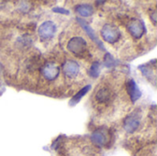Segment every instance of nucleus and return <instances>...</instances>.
I'll return each instance as SVG.
<instances>
[{"label":"nucleus","mask_w":157,"mask_h":156,"mask_svg":"<svg viewBox=\"0 0 157 156\" xmlns=\"http://www.w3.org/2000/svg\"><path fill=\"white\" fill-rule=\"evenodd\" d=\"M101 37L103 40L109 43H115L119 41L121 39V31L120 29L110 24H106L102 27L100 31Z\"/></svg>","instance_id":"nucleus-1"},{"label":"nucleus","mask_w":157,"mask_h":156,"mask_svg":"<svg viewBox=\"0 0 157 156\" xmlns=\"http://www.w3.org/2000/svg\"><path fill=\"white\" fill-rule=\"evenodd\" d=\"M67 49L75 55L82 56L86 51V42L82 37H74L69 40Z\"/></svg>","instance_id":"nucleus-2"},{"label":"nucleus","mask_w":157,"mask_h":156,"mask_svg":"<svg viewBox=\"0 0 157 156\" xmlns=\"http://www.w3.org/2000/svg\"><path fill=\"white\" fill-rule=\"evenodd\" d=\"M110 135L105 128H99L96 130L91 135L92 143L99 147H104L109 143Z\"/></svg>","instance_id":"nucleus-3"},{"label":"nucleus","mask_w":157,"mask_h":156,"mask_svg":"<svg viewBox=\"0 0 157 156\" xmlns=\"http://www.w3.org/2000/svg\"><path fill=\"white\" fill-rule=\"evenodd\" d=\"M40 72L46 80L53 81L59 76L60 72H61V68L58 64H56L54 63H45L41 67Z\"/></svg>","instance_id":"nucleus-4"},{"label":"nucleus","mask_w":157,"mask_h":156,"mask_svg":"<svg viewBox=\"0 0 157 156\" xmlns=\"http://www.w3.org/2000/svg\"><path fill=\"white\" fill-rule=\"evenodd\" d=\"M141 124V114L138 112H134L131 115H129L124 122H123V128L128 133H133L135 131L138 130Z\"/></svg>","instance_id":"nucleus-5"},{"label":"nucleus","mask_w":157,"mask_h":156,"mask_svg":"<svg viewBox=\"0 0 157 156\" xmlns=\"http://www.w3.org/2000/svg\"><path fill=\"white\" fill-rule=\"evenodd\" d=\"M128 30L135 39H141L145 32L144 23L138 18L132 19L128 24Z\"/></svg>","instance_id":"nucleus-6"},{"label":"nucleus","mask_w":157,"mask_h":156,"mask_svg":"<svg viewBox=\"0 0 157 156\" xmlns=\"http://www.w3.org/2000/svg\"><path fill=\"white\" fill-rule=\"evenodd\" d=\"M55 30H56L55 24L51 20H47L44 21L42 24H40L38 29V33L42 40H50L53 37Z\"/></svg>","instance_id":"nucleus-7"},{"label":"nucleus","mask_w":157,"mask_h":156,"mask_svg":"<svg viewBox=\"0 0 157 156\" xmlns=\"http://www.w3.org/2000/svg\"><path fill=\"white\" fill-rule=\"evenodd\" d=\"M63 71L66 77L68 78H75L80 71L79 64L75 61H67L63 65Z\"/></svg>","instance_id":"nucleus-8"},{"label":"nucleus","mask_w":157,"mask_h":156,"mask_svg":"<svg viewBox=\"0 0 157 156\" xmlns=\"http://www.w3.org/2000/svg\"><path fill=\"white\" fill-rule=\"evenodd\" d=\"M96 100L102 105H108L112 99V92L109 87H100L96 93Z\"/></svg>","instance_id":"nucleus-9"},{"label":"nucleus","mask_w":157,"mask_h":156,"mask_svg":"<svg viewBox=\"0 0 157 156\" xmlns=\"http://www.w3.org/2000/svg\"><path fill=\"white\" fill-rule=\"evenodd\" d=\"M127 92L132 99V102L137 101L141 97H142V92L139 89L137 84L135 83L134 80L131 79L128 83H127Z\"/></svg>","instance_id":"nucleus-10"},{"label":"nucleus","mask_w":157,"mask_h":156,"mask_svg":"<svg viewBox=\"0 0 157 156\" xmlns=\"http://www.w3.org/2000/svg\"><path fill=\"white\" fill-rule=\"evenodd\" d=\"M75 11L82 17H87L93 14V7L87 4H81L75 7Z\"/></svg>","instance_id":"nucleus-11"},{"label":"nucleus","mask_w":157,"mask_h":156,"mask_svg":"<svg viewBox=\"0 0 157 156\" xmlns=\"http://www.w3.org/2000/svg\"><path fill=\"white\" fill-rule=\"evenodd\" d=\"M89 90H90V86H85L84 88H82L78 93H76V94L72 97V99L70 100V106H75V105H76V104L81 100V98H82Z\"/></svg>","instance_id":"nucleus-12"},{"label":"nucleus","mask_w":157,"mask_h":156,"mask_svg":"<svg viewBox=\"0 0 157 156\" xmlns=\"http://www.w3.org/2000/svg\"><path fill=\"white\" fill-rule=\"evenodd\" d=\"M89 75L93 78H97L99 75V63L95 62L92 63L89 69Z\"/></svg>","instance_id":"nucleus-13"},{"label":"nucleus","mask_w":157,"mask_h":156,"mask_svg":"<svg viewBox=\"0 0 157 156\" xmlns=\"http://www.w3.org/2000/svg\"><path fill=\"white\" fill-rule=\"evenodd\" d=\"M105 63H106V65L108 67H110L111 65H113V58L110 54H107V56L105 57Z\"/></svg>","instance_id":"nucleus-14"},{"label":"nucleus","mask_w":157,"mask_h":156,"mask_svg":"<svg viewBox=\"0 0 157 156\" xmlns=\"http://www.w3.org/2000/svg\"><path fill=\"white\" fill-rule=\"evenodd\" d=\"M53 11L55 12H58V13H63V14H68V11L67 10H64L63 8H60V7H57V8H53Z\"/></svg>","instance_id":"nucleus-15"},{"label":"nucleus","mask_w":157,"mask_h":156,"mask_svg":"<svg viewBox=\"0 0 157 156\" xmlns=\"http://www.w3.org/2000/svg\"><path fill=\"white\" fill-rule=\"evenodd\" d=\"M151 18H152V21L154 22V24L155 25L156 24V12L155 11H153V13L151 15Z\"/></svg>","instance_id":"nucleus-16"}]
</instances>
